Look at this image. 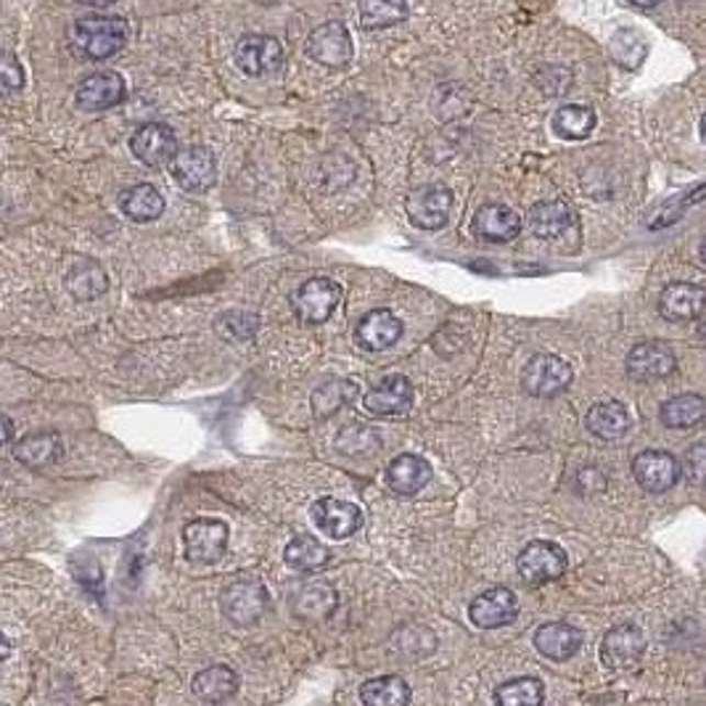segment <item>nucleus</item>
<instances>
[{
	"mask_svg": "<svg viewBox=\"0 0 706 706\" xmlns=\"http://www.w3.org/2000/svg\"><path fill=\"white\" fill-rule=\"evenodd\" d=\"M632 474L635 482L640 484V490L651 492V495H662V492H670L675 488L683 471H680V463L670 452L646 450L632 461Z\"/></svg>",
	"mask_w": 706,
	"mask_h": 706,
	"instance_id": "4468645a",
	"label": "nucleus"
},
{
	"mask_svg": "<svg viewBox=\"0 0 706 706\" xmlns=\"http://www.w3.org/2000/svg\"><path fill=\"white\" fill-rule=\"evenodd\" d=\"M358 16L362 30H384L407 19V0H360Z\"/></svg>",
	"mask_w": 706,
	"mask_h": 706,
	"instance_id": "f704fd0d",
	"label": "nucleus"
},
{
	"mask_svg": "<svg viewBox=\"0 0 706 706\" xmlns=\"http://www.w3.org/2000/svg\"><path fill=\"white\" fill-rule=\"evenodd\" d=\"M646 51V37L635 30H619L617 35L612 37V56L614 61L621 64L625 69H638L643 64Z\"/></svg>",
	"mask_w": 706,
	"mask_h": 706,
	"instance_id": "58836bf2",
	"label": "nucleus"
},
{
	"mask_svg": "<svg viewBox=\"0 0 706 706\" xmlns=\"http://www.w3.org/2000/svg\"><path fill=\"white\" fill-rule=\"evenodd\" d=\"M630 413H627V407L617 403V400H606V403L593 405L585 418L587 432H591L593 437L606 439V442L625 437V434L630 432Z\"/></svg>",
	"mask_w": 706,
	"mask_h": 706,
	"instance_id": "a878e982",
	"label": "nucleus"
},
{
	"mask_svg": "<svg viewBox=\"0 0 706 706\" xmlns=\"http://www.w3.org/2000/svg\"><path fill=\"white\" fill-rule=\"evenodd\" d=\"M127 43V22L122 16H82L72 27V45L90 61H103L120 54Z\"/></svg>",
	"mask_w": 706,
	"mask_h": 706,
	"instance_id": "f257e3e1",
	"label": "nucleus"
},
{
	"mask_svg": "<svg viewBox=\"0 0 706 706\" xmlns=\"http://www.w3.org/2000/svg\"><path fill=\"white\" fill-rule=\"evenodd\" d=\"M519 614V601L516 593L508 587H490L479 593L469 606V617L482 630H497V627L511 625Z\"/></svg>",
	"mask_w": 706,
	"mask_h": 706,
	"instance_id": "dca6fc26",
	"label": "nucleus"
},
{
	"mask_svg": "<svg viewBox=\"0 0 706 706\" xmlns=\"http://www.w3.org/2000/svg\"><path fill=\"white\" fill-rule=\"evenodd\" d=\"M125 96V77L114 72V69H101V72L88 75L75 90V101L82 112H107V109L120 107Z\"/></svg>",
	"mask_w": 706,
	"mask_h": 706,
	"instance_id": "9d476101",
	"label": "nucleus"
},
{
	"mask_svg": "<svg viewBox=\"0 0 706 706\" xmlns=\"http://www.w3.org/2000/svg\"><path fill=\"white\" fill-rule=\"evenodd\" d=\"M193 693L206 704H223L228 698L236 696L238 691V675L225 664H212L206 670L199 672L191 683Z\"/></svg>",
	"mask_w": 706,
	"mask_h": 706,
	"instance_id": "c85d7f7f",
	"label": "nucleus"
},
{
	"mask_svg": "<svg viewBox=\"0 0 706 706\" xmlns=\"http://www.w3.org/2000/svg\"><path fill=\"white\" fill-rule=\"evenodd\" d=\"M231 529L220 519H193L183 527L186 559L193 563H215L228 548Z\"/></svg>",
	"mask_w": 706,
	"mask_h": 706,
	"instance_id": "0eeeda50",
	"label": "nucleus"
},
{
	"mask_svg": "<svg viewBox=\"0 0 706 706\" xmlns=\"http://www.w3.org/2000/svg\"><path fill=\"white\" fill-rule=\"evenodd\" d=\"M236 67L249 77L273 75L283 64V48L270 35H244L233 51Z\"/></svg>",
	"mask_w": 706,
	"mask_h": 706,
	"instance_id": "9b49d317",
	"label": "nucleus"
},
{
	"mask_svg": "<svg viewBox=\"0 0 706 706\" xmlns=\"http://www.w3.org/2000/svg\"><path fill=\"white\" fill-rule=\"evenodd\" d=\"M336 450L349 458H358V456L368 458L381 450V437L371 429V426L349 424L341 429L339 437H336Z\"/></svg>",
	"mask_w": 706,
	"mask_h": 706,
	"instance_id": "4c0bfd02",
	"label": "nucleus"
},
{
	"mask_svg": "<svg viewBox=\"0 0 706 706\" xmlns=\"http://www.w3.org/2000/svg\"><path fill=\"white\" fill-rule=\"evenodd\" d=\"M683 474L693 488L706 490V445H693L691 450L685 452Z\"/></svg>",
	"mask_w": 706,
	"mask_h": 706,
	"instance_id": "ea45409f",
	"label": "nucleus"
},
{
	"mask_svg": "<svg viewBox=\"0 0 706 706\" xmlns=\"http://www.w3.org/2000/svg\"><path fill=\"white\" fill-rule=\"evenodd\" d=\"M313 524L317 533L332 537V540H347L362 527L360 505L336 497H321L313 505Z\"/></svg>",
	"mask_w": 706,
	"mask_h": 706,
	"instance_id": "ddd939ff",
	"label": "nucleus"
},
{
	"mask_svg": "<svg viewBox=\"0 0 706 706\" xmlns=\"http://www.w3.org/2000/svg\"><path fill=\"white\" fill-rule=\"evenodd\" d=\"M64 452L61 434L58 432H35L22 437V442L16 445L14 456L19 463H24L27 469H43V466L56 463Z\"/></svg>",
	"mask_w": 706,
	"mask_h": 706,
	"instance_id": "bb28decb",
	"label": "nucleus"
},
{
	"mask_svg": "<svg viewBox=\"0 0 706 706\" xmlns=\"http://www.w3.org/2000/svg\"><path fill=\"white\" fill-rule=\"evenodd\" d=\"M5 424V445L14 442V424H11V418H3Z\"/></svg>",
	"mask_w": 706,
	"mask_h": 706,
	"instance_id": "c03bdc74",
	"label": "nucleus"
},
{
	"mask_svg": "<svg viewBox=\"0 0 706 706\" xmlns=\"http://www.w3.org/2000/svg\"><path fill=\"white\" fill-rule=\"evenodd\" d=\"M64 283H67V289L72 291L75 300L90 302V300H99L101 294H107L109 276L96 260H77L69 265L67 276H64Z\"/></svg>",
	"mask_w": 706,
	"mask_h": 706,
	"instance_id": "cd10ccee",
	"label": "nucleus"
},
{
	"mask_svg": "<svg viewBox=\"0 0 706 706\" xmlns=\"http://www.w3.org/2000/svg\"><path fill=\"white\" fill-rule=\"evenodd\" d=\"M627 3L638 5V9H653V5H659L662 0H627Z\"/></svg>",
	"mask_w": 706,
	"mask_h": 706,
	"instance_id": "37998d69",
	"label": "nucleus"
},
{
	"mask_svg": "<svg viewBox=\"0 0 706 706\" xmlns=\"http://www.w3.org/2000/svg\"><path fill=\"white\" fill-rule=\"evenodd\" d=\"M546 698L542 683L537 677H514L508 683L497 685L495 704L501 706H537Z\"/></svg>",
	"mask_w": 706,
	"mask_h": 706,
	"instance_id": "e433bc0d",
	"label": "nucleus"
},
{
	"mask_svg": "<svg viewBox=\"0 0 706 706\" xmlns=\"http://www.w3.org/2000/svg\"><path fill=\"white\" fill-rule=\"evenodd\" d=\"M646 651V638L640 627L619 625L606 632L604 643H601V659L612 670H632L640 662Z\"/></svg>",
	"mask_w": 706,
	"mask_h": 706,
	"instance_id": "6ab92c4d",
	"label": "nucleus"
},
{
	"mask_svg": "<svg viewBox=\"0 0 706 706\" xmlns=\"http://www.w3.org/2000/svg\"><path fill=\"white\" fill-rule=\"evenodd\" d=\"M270 608V595L260 580H236L220 593V612L238 627L257 625Z\"/></svg>",
	"mask_w": 706,
	"mask_h": 706,
	"instance_id": "f03ea898",
	"label": "nucleus"
},
{
	"mask_svg": "<svg viewBox=\"0 0 706 706\" xmlns=\"http://www.w3.org/2000/svg\"><path fill=\"white\" fill-rule=\"evenodd\" d=\"M362 407L371 416L392 418V416H407L413 407V384L405 376L394 373L386 376L381 384H376L371 392H366L362 397Z\"/></svg>",
	"mask_w": 706,
	"mask_h": 706,
	"instance_id": "2eb2a0df",
	"label": "nucleus"
},
{
	"mask_svg": "<svg viewBox=\"0 0 706 706\" xmlns=\"http://www.w3.org/2000/svg\"><path fill=\"white\" fill-rule=\"evenodd\" d=\"M413 691L400 675H384L368 680L360 688V702L368 706H405L411 704Z\"/></svg>",
	"mask_w": 706,
	"mask_h": 706,
	"instance_id": "473e14b6",
	"label": "nucleus"
},
{
	"mask_svg": "<svg viewBox=\"0 0 706 706\" xmlns=\"http://www.w3.org/2000/svg\"><path fill=\"white\" fill-rule=\"evenodd\" d=\"M131 148L133 157L148 167L170 165L175 154L180 152L172 127L161 125V122H148V125L138 127L131 138Z\"/></svg>",
	"mask_w": 706,
	"mask_h": 706,
	"instance_id": "f3484780",
	"label": "nucleus"
},
{
	"mask_svg": "<svg viewBox=\"0 0 706 706\" xmlns=\"http://www.w3.org/2000/svg\"><path fill=\"white\" fill-rule=\"evenodd\" d=\"M432 479V466L429 461H424L421 456H413V452H403L394 461L386 466V484L394 495H418L421 490L429 484Z\"/></svg>",
	"mask_w": 706,
	"mask_h": 706,
	"instance_id": "5701e85b",
	"label": "nucleus"
},
{
	"mask_svg": "<svg viewBox=\"0 0 706 706\" xmlns=\"http://www.w3.org/2000/svg\"><path fill=\"white\" fill-rule=\"evenodd\" d=\"M304 51L313 61L323 64V67L341 69L352 61V37H349V30L341 22H326L321 27L310 32L307 43H304Z\"/></svg>",
	"mask_w": 706,
	"mask_h": 706,
	"instance_id": "6e6552de",
	"label": "nucleus"
},
{
	"mask_svg": "<svg viewBox=\"0 0 706 706\" xmlns=\"http://www.w3.org/2000/svg\"><path fill=\"white\" fill-rule=\"evenodd\" d=\"M336 606H339V593L328 582L321 580L304 582V585H300V591L291 595V612H294V617L304 621L332 617Z\"/></svg>",
	"mask_w": 706,
	"mask_h": 706,
	"instance_id": "b1692460",
	"label": "nucleus"
},
{
	"mask_svg": "<svg viewBox=\"0 0 706 706\" xmlns=\"http://www.w3.org/2000/svg\"><path fill=\"white\" fill-rule=\"evenodd\" d=\"M659 313L670 323L698 321L706 313V291L696 283H670L659 296Z\"/></svg>",
	"mask_w": 706,
	"mask_h": 706,
	"instance_id": "aec40b11",
	"label": "nucleus"
},
{
	"mask_svg": "<svg viewBox=\"0 0 706 706\" xmlns=\"http://www.w3.org/2000/svg\"><path fill=\"white\" fill-rule=\"evenodd\" d=\"M702 260L706 262V238H704V244H702Z\"/></svg>",
	"mask_w": 706,
	"mask_h": 706,
	"instance_id": "de8ad7c7",
	"label": "nucleus"
},
{
	"mask_svg": "<svg viewBox=\"0 0 706 706\" xmlns=\"http://www.w3.org/2000/svg\"><path fill=\"white\" fill-rule=\"evenodd\" d=\"M567 567V550L550 540L529 542L519 553V559H516V569H519L522 580L527 585H546V582L561 580Z\"/></svg>",
	"mask_w": 706,
	"mask_h": 706,
	"instance_id": "20e7f679",
	"label": "nucleus"
},
{
	"mask_svg": "<svg viewBox=\"0 0 706 706\" xmlns=\"http://www.w3.org/2000/svg\"><path fill=\"white\" fill-rule=\"evenodd\" d=\"M3 88L5 93H16L24 88L22 64L16 61L14 54H3Z\"/></svg>",
	"mask_w": 706,
	"mask_h": 706,
	"instance_id": "a19ab883",
	"label": "nucleus"
},
{
	"mask_svg": "<svg viewBox=\"0 0 706 706\" xmlns=\"http://www.w3.org/2000/svg\"><path fill=\"white\" fill-rule=\"evenodd\" d=\"M529 231L533 236L542 238V242H561L567 233L576 228L574 210L561 199H550V202H540L529 210Z\"/></svg>",
	"mask_w": 706,
	"mask_h": 706,
	"instance_id": "412c9836",
	"label": "nucleus"
},
{
	"mask_svg": "<svg viewBox=\"0 0 706 706\" xmlns=\"http://www.w3.org/2000/svg\"><path fill=\"white\" fill-rule=\"evenodd\" d=\"M627 376L635 381H662L666 376L675 373L677 358L670 345L664 341H640L630 349L625 360Z\"/></svg>",
	"mask_w": 706,
	"mask_h": 706,
	"instance_id": "f8f14e48",
	"label": "nucleus"
},
{
	"mask_svg": "<svg viewBox=\"0 0 706 706\" xmlns=\"http://www.w3.org/2000/svg\"><path fill=\"white\" fill-rule=\"evenodd\" d=\"M471 231L479 242L508 244L522 233V217L505 204H484L471 220Z\"/></svg>",
	"mask_w": 706,
	"mask_h": 706,
	"instance_id": "a211bd4d",
	"label": "nucleus"
},
{
	"mask_svg": "<svg viewBox=\"0 0 706 706\" xmlns=\"http://www.w3.org/2000/svg\"><path fill=\"white\" fill-rule=\"evenodd\" d=\"M696 332H698V339H702L704 345H706V313H704L702 317H698V328H696Z\"/></svg>",
	"mask_w": 706,
	"mask_h": 706,
	"instance_id": "a18cd8bd",
	"label": "nucleus"
},
{
	"mask_svg": "<svg viewBox=\"0 0 706 706\" xmlns=\"http://www.w3.org/2000/svg\"><path fill=\"white\" fill-rule=\"evenodd\" d=\"M341 302V289L332 278H313L302 283L294 294V313L304 326H321L334 315L336 304Z\"/></svg>",
	"mask_w": 706,
	"mask_h": 706,
	"instance_id": "1a4fd4ad",
	"label": "nucleus"
},
{
	"mask_svg": "<svg viewBox=\"0 0 706 706\" xmlns=\"http://www.w3.org/2000/svg\"><path fill=\"white\" fill-rule=\"evenodd\" d=\"M659 418L666 429H693L706 418V403L698 394H675L662 405Z\"/></svg>",
	"mask_w": 706,
	"mask_h": 706,
	"instance_id": "2f4dec72",
	"label": "nucleus"
},
{
	"mask_svg": "<svg viewBox=\"0 0 706 706\" xmlns=\"http://www.w3.org/2000/svg\"><path fill=\"white\" fill-rule=\"evenodd\" d=\"M358 400V386L347 379H328L313 392L315 418H332Z\"/></svg>",
	"mask_w": 706,
	"mask_h": 706,
	"instance_id": "7c9ffc66",
	"label": "nucleus"
},
{
	"mask_svg": "<svg viewBox=\"0 0 706 706\" xmlns=\"http://www.w3.org/2000/svg\"><path fill=\"white\" fill-rule=\"evenodd\" d=\"M580 646L582 632L567 621H548L535 632V649L550 662H567L580 651Z\"/></svg>",
	"mask_w": 706,
	"mask_h": 706,
	"instance_id": "393cba45",
	"label": "nucleus"
},
{
	"mask_svg": "<svg viewBox=\"0 0 706 706\" xmlns=\"http://www.w3.org/2000/svg\"><path fill=\"white\" fill-rule=\"evenodd\" d=\"M702 138H704V144H706V114L702 116Z\"/></svg>",
	"mask_w": 706,
	"mask_h": 706,
	"instance_id": "49530a36",
	"label": "nucleus"
},
{
	"mask_svg": "<svg viewBox=\"0 0 706 706\" xmlns=\"http://www.w3.org/2000/svg\"><path fill=\"white\" fill-rule=\"evenodd\" d=\"M120 206L133 223H154L165 212V199H161V193L154 186L138 183L122 193Z\"/></svg>",
	"mask_w": 706,
	"mask_h": 706,
	"instance_id": "c756f323",
	"label": "nucleus"
},
{
	"mask_svg": "<svg viewBox=\"0 0 706 706\" xmlns=\"http://www.w3.org/2000/svg\"><path fill=\"white\" fill-rule=\"evenodd\" d=\"M283 559L294 572H315V569L326 567L328 559H332V550L323 546L317 537L296 535L283 550Z\"/></svg>",
	"mask_w": 706,
	"mask_h": 706,
	"instance_id": "72a5a7b5",
	"label": "nucleus"
},
{
	"mask_svg": "<svg viewBox=\"0 0 706 706\" xmlns=\"http://www.w3.org/2000/svg\"><path fill=\"white\" fill-rule=\"evenodd\" d=\"M170 172L183 191L188 193H204L215 186L217 180V161L215 154L204 146H188L180 148L170 161Z\"/></svg>",
	"mask_w": 706,
	"mask_h": 706,
	"instance_id": "39448f33",
	"label": "nucleus"
},
{
	"mask_svg": "<svg viewBox=\"0 0 706 706\" xmlns=\"http://www.w3.org/2000/svg\"><path fill=\"white\" fill-rule=\"evenodd\" d=\"M572 379H574L572 366H569L567 360H561L559 355H535L522 371L524 392L542 400L567 392L569 384H572Z\"/></svg>",
	"mask_w": 706,
	"mask_h": 706,
	"instance_id": "7ed1b4c3",
	"label": "nucleus"
},
{
	"mask_svg": "<svg viewBox=\"0 0 706 706\" xmlns=\"http://www.w3.org/2000/svg\"><path fill=\"white\" fill-rule=\"evenodd\" d=\"M452 210V191L445 186H421L407 193L405 212L407 220L421 231H439L445 228L447 217Z\"/></svg>",
	"mask_w": 706,
	"mask_h": 706,
	"instance_id": "423d86ee",
	"label": "nucleus"
},
{
	"mask_svg": "<svg viewBox=\"0 0 706 706\" xmlns=\"http://www.w3.org/2000/svg\"><path fill=\"white\" fill-rule=\"evenodd\" d=\"M82 5H93V9H107V5H114L116 0H77Z\"/></svg>",
	"mask_w": 706,
	"mask_h": 706,
	"instance_id": "79ce46f5",
	"label": "nucleus"
},
{
	"mask_svg": "<svg viewBox=\"0 0 706 706\" xmlns=\"http://www.w3.org/2000/svg\"><path fill=\"white\" fill-rule=\"evenodd\" d=\"M595 112L591 107H580V103H569L553 114V133L563 141H582L593 133Z\"/></svg>",
	"mask_w": 706,
	"mask_h": 706,
	"instance_id": "c9c22d12",
	"label": "nucleus"
},
{
	"mask_svg": "<svg viewBox=\"0 0 706 706\" xmlns=\"http://www.w3.org/2000/svg\"><path fill=\"white\" fill-rule=\"evenodd\" d=\"M355 339H358V345L362 349H368V352L390 349L403 339V321H400L394 313H390V310H371V313L358 323Z\"/></svg>",
	"mask_w": 706,
	"mask_h": 706,
	"instance_id": "4be33fe9",
	"label": "nucleus"
}]
</instances>
